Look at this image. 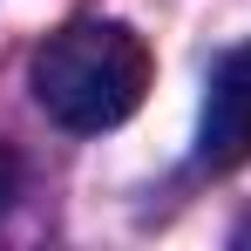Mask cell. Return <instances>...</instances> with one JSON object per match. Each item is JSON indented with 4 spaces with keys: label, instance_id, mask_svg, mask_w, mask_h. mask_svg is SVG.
<instances>
[{
    "label": "cell",
    "instance_id": "6da1fadb",
    "mask_svg": "<svg viewBox=\"0 0 251 251\" xmlns=\"http://www.w3.org/2000/svg\"><path fill=\"white\" fill-rule=\"evenodd\" d=\"M34 102L61 129L75 136H102V129L129 123L150 95V48L123 21H68L54 27L34 61H27Z\"/></svg>",
    "mask_w": 251,
    "mask_h": 251
},
{
    "label": "cell",
    "instance_id": "7a4b0ae2",
    "mask_svg": "<svg viewBox=\"0 0 251 251\" xmlns=\"http://www.w3.org/2000/svg\"><path fill=\"white\" fill-rule=\"evenodd\" d=\"M197 163L210 176H231L251 163V41L231 48L204 88V123H197Z\"/></svg>",
    "mask_w": 251,
    "mask_h": 251
},
{
    "label": "cell",
    "instance_id": "3957f363",
    "mask_svg": "<svg viewBox=\"0 0 251 251\" xmlns=\"http://www.w3.org/2000/svg\"><path fill=\"white\" fill-rule=\"evenodd\" d=\"M14 190H21V163H14V150L0 143V210L14 204Z\"/></svg>",
    "mask_w": 251,
    "mask_h": 251
},
{
    "label": "cell",
    "instance_id": "277c9868",
    "mask_svg": "<svg viewBox=\"0 0 251 251\" xmlns=\"http://www.w3.org/2000/svg\"><path fill=\"white\" fill-rule=\"evenodd\" d=\"M238 238H251V217H245V224H238Z\"/></svg>",
    "mask_w": 251,
    "mask_h": 251
}]
</instances>
